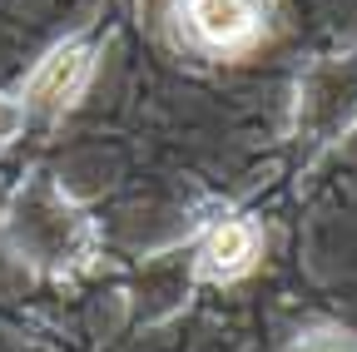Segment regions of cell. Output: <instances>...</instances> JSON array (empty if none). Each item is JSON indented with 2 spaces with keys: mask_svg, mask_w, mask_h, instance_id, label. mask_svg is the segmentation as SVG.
I'll list each match as a JSON object with an SVG mask.
<instances>
[{
  "mask_svg": "<svg viewBox=\"0 0 357 352\" xmlns=\"http://www.w3.org/2000/svg\"><path fill=\"white\" fill-rule=\"evenodd\" d=\"M10 238L25 258L45 263V268H70L89 248V224L84 213L55 189V184H30L10 204Z\"/></svg>",
  "mask_w": 357,
  "mask_h": 352,
  "instance_id": "6da1fadb",
  "label": "cell"
},
{
  "mask_svg": "<svg viewBox=\"0 0 357 352\" xmlns=\"http://www.w3.org/2000/svg\"><path fill=\"white\" fill-rule=\"evenodd\" d=\"M357 124V60H328L303 79L298 95V129L307 139H337Z\"/></svg>",
  "mask_w": 357,
  "mask_h": 352,
  "instance_id": "7a4b0ae2",
  "label": "cell"
},
{
  "mask_svg": "<svg viewBox=\"0 0 357 352\" xmlns=\"http://www.w3.org/2000/svg\"><path fill=\"white\" fill-rule=\"evenodd\" d=\"M89 70H95L89 45H79V40L55 45L50 55L35 65V75L25 79V105H30L35 114H60V109H70V105L84 95Z\"/></svg>",
  "mask_w": 357,
  "mask_h": 352,
  "instance_id": "3957f363",
  "label": "cell"
},
{
  "mask_svg": "<svg viewBox=\"0 0 357 352\" xmlns=\"http://www.w3.org/2000/svg\"><path fill=\"white\" fill-rule=\"evenodd\" d=\"M189 25L199 40L218 50H234V45H248L263 25V0H189Z\"/></svg>",
  "mask_w": 357,
  "mask_h": 352,
  "instance_id": "277c9868",
  "label": "cell"
},
{
  "mask_svg": "<svg viewBox=\"0 0 357 352\" xmlns=\"http://www.w3.org/2000/svg\"><path fill=\"white\" fill-rule=\"evenodd\" d=\"M253 258H258V229L248 218H223L199 253V268H204V278L229 283V278H243L253 268Z\"/></svg>",
  "mask_w": 357,
  "mask_h": 352,
  "instance_id": "5b68a950",
  "label": "cell"
},
{
  "mask_svg": "<svg viewBox=\"0 0 357 352\" xmlns=\"http://www.w3.org/2000/svg\"><path fill=\"white\" fill-rule=\"evenodd\" d=\"M20 119H25V109H20V105H10V100H0V144H10V139H15V129H20Z\"/></svg>",
  "mask_w": 357,
  "mask_h": 352,
  "instance_id": "8992f818",
  "label": "cell"
},
{
  "mask_svg": "<svg viewBox=\"0 0 357 352\" xmlns=\"http://www.w3.org/2000/svg\"><path fill=\"white\" fill-rule=\"evenodd\" d=\"M303 352H352V347L347 342H307Z\"/></svg>",
  "mask_w": 357,
  "mask_h": 352,
  "instance_id": "52a82bcc",
  "label": "cell"
}]
</instances>
